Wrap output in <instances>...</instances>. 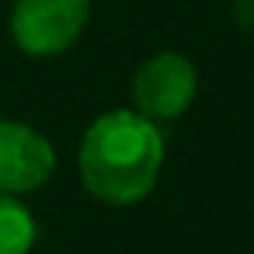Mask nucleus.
Returning a JSON list of instances; mask_svg holds the SVG:
<instances>
[{
  "label": "nucleus",
  "instance_id": "obj_1",
  "mask_svg": "<svg viewBox=\"0 0 254 254\" xmlns=\"http://www.w3.org/2000/svg\"><path fill=\"white\" fill-rule=\"evenodd\" d=\"M81 180L106 206H135L155 190L164 168V135L135 110L93 119L81 142Z\"/></svg>",
  "mask_w": 254,
  "mask_h": 254
},
{
  "label": "nucleus",
  "instance_id": "obj_2",
  "mask_svg": "<svg viewBox=\"0 0 254 254\" xmlns=\"http://www.w3.org/2000/svg\"><path fill=\"white\" fill-rule=\"evenodd\" d=\"M90 19V0H16L10 32L19 52L32 58H55L81 39Z\"/></svg>",
  "mask_w": 254,
  "mask_h": 254
},
{
  "label": "nucleus",
  "instance_id": "obj_3",
  "mask_svg": "<svg viewBox=\"0 0 254 254\" xmlns=\"http://www.w3.org/2000/svg\"><path fill=\"white\" fill-rule=\"evenodd\" d=\"M196 87L199 77L190 58L177 55V52H158L135 71V81H132L135 113H142L145 119L158 126L174 123L190 110Z\"/></svg>",
  "mask_w": 254,
  "mask_h": 254
},
{
  "label": "nucleus",
  "instance_id": "obj_4",
  "mask_svg": "<svg viewBox=\"0 0 254 254\" xmlns=\"http://www.w3.org/2000/svg\"><path fill=\"white\" fill-rule=\"evenodd\" d=\"M55 174V145L39 129L0 119V193L23 196L49 184Z\"/></svg>",
  "mask_w": 254,
  "mask_h": 254
},
{
  "label": "nucleus",
  "instance_id": "obj_5",
  "mask_svg": "<svg viewBox=\"0 0 254 254\" xmlns=\"http://www.w3.org/2000/svg\"><path fill=\"white\" fill-rule=\"evenodd\" d=\"M36 245V219L16 196L0 193V254H29Z\"/></svg>",
  "mask_w": 254,
  "mask_h": 254
},
{
  "label": "nucleus",
  "instance_id": "obj_6",
  "mask_svg": "<svg viewBox=\"0 0 254 254\" xmlns=\"http://www.w3.org/2000/svg\"><path fill=\"white\" fill-rule=\"evenodd\" d=\"M232 23L245 32H254V0H235L232 3Z\"/></svg>",
  "mask_w": 254,
  "mask_h": 254
}]
</instances>
